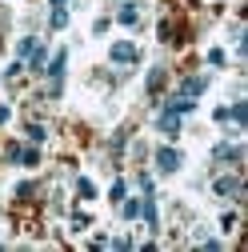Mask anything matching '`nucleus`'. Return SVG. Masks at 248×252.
Here are the masks:
<instances>
[{
	"label": "nucleus",
	"instance_id": "1",
	"mask_svg": "<svg viewBox=\"0 0 248 252\" xmlns=\"http://www.w3.org/2000/svg\"><path fill=\"white\" fill-rule=\"evenodd\" d=\"M156 164H160V172H176L180 168V152L176 148H160L156 152Z\"/></svg>",
	"mask_w": 248,
	"mask_h": 252
},
{
	"label": "nucleus",
	"instance_id": "2",
	"mask_svg": "<svg viewBox=\"0 0 248 252\" xmlns=\"http://www.w3.org/2000/svg\"><path fill=\"white\" fill-rule=\"evenodd\" d=\"M112 60H116V64H132V60H136V48H132V44H112Z\"/></svg>",
	"mask_w": 248,
	"mask_h": 252
},
{
	"label": "nucleus",
	"instance_id": "3",
	"mask_svg": "<svg viewBox=\"0 0 248 252\" xmlns=\"http://www.w3.org/2000/svg\"><path fill=\"white\" fill-rule=\"evenodd\" d=\"M204 84H208L204 76H192V80H184V84H180V96H200V92H204Z\"/></svg>",
	"mask_w": 248,
	"mask_h": 252
},
{
	"label": "nucleus",
	"instance_id": "4",
	"mask_svg": "<svg viewBox=\"0 0 248 252\" xmlns=\"http://www.w3.org/2000/svg\"><path fill=\"white\" fill-rule=\"evenodd\" d=\"M216 192H220V196H236V192H240V180H236V176L216 180Z\"/></svg>",
	"mask_w": 248,
	"mask_h": 252
},
{
	"label": "nucleus",
	"instance_id": "5",
	"mask_svg": "<svg viewBox=\"0 0 248 252\" xmlns=\"http://www.w3.org/2000/svg\"><path fill=\"white\" fill-rule=\"evenodd\" d=\"M160 132H164V136H176V132H180V120H176V112H164V120H160Z\"/></svg>",
	"mask_w": 248,
	"mask_h": 252
},
{
	"label": "nucleus",
	"instance_id": "6",
	"mask_svg": "<svg viewBox=\"0 0 248 252\" xmlns=\"http://www.w3.org/2000/svg\"><path fill=\"white\" fill-rule=\"evenodd\" d=\"M64 60H68V52H56V60H52V68H44V72H52L56 80L64 76Z\"/></svg>",
	"mask_w": 248,
	"mask_h": 252
},
{
	"label": "nucleus",
	"instance_id": "7",
	"mask_svg": "<svg viewBox=\"0 0 248 252\" xmlns=\"http://www.w3.org/2000/svg\"><path fill=\"white\" fill-rule=\"evenodd\" d=\"M76 192H80L84 200H92V196H96V188H92V180H84V176H80V180H76Z\"/></svg>",
	"mask_w": 248,
	"mask_h": 252
},
{
	"label": "nucleus",
	"instance_id": "8",
	"mask_svg": "<svg viewBox=\"0 0 248 252\" xmlns=\"http://www.w3.org/2000/svg\"><path fill=\"white\" fill-rule=\"evenodd\" d=\"M140 212H144V220H148V224H152V228H156V204H152V196L144 200V208H140Z\"/></svg>",
	"mask_w": 248,
	"mask_h": 252
},
{
	"label": "nucleus",
	"instance_id": "9",
	"mask_svg": "<svg viewBox=\"0 0 248 252\" xmlns=\"http://www.w3.org/2000/svg\"><path fill=\"white\" fill-rule=\"evenodd\" d=\"M68 24V12L64 8H52V28H64Z\"/></svg>",
	"mask_w": 248,
	"mask_h": 252
},
{
	"label": "nucleus",
	"instance_id": "10",
	"mask_svg": "<svg viewBox=\"0 0 248 252\" xmlns=\"http://www.w3.org/2000/svg\"><path fill=\"white\" fill-rule=\"evenodd\" d=\"M44 136H48V132H44V128H40V124H32V128H28V140H32V144H40V140H44Z\"/></svg>",
	"mask_w": 248,
	"mask_h": 252
},
{
	"label": "nucleus",
	"instance_id": "11",
	"mask_svg": "<svg viewBox=\"0 0 248 252\" xmlns=\"http://www.w3.org/2000/svg\"><path fill=\"white\" fill-rule=\"evenodd\" d=\"M132 20H136V8H132V4L120 8V24H132Z\"/></svg>",
	"mask_w": 248,
	"mask_h": 252
},
{
	"label": "nucleus",
	"instance_id": "12",
	"mask_svg": "<svg viewBox=\"0 0 248 252\" xmlns=\"http://www.w3.org/2000/svg\"><path fill=\"white\" fill-rule=\"evenodd\" d=\"M32 48H36V40H32V36H24V40H20V48H16V52H20V56H28V52H32Z\"/></svg>",
	"mask_w": 248,
	"mask_h": 252
},
{
	"label": "nucleus",
	"instance_id": "13",
	"mask_svg": "<svg viewBox=\"0 0 248 252\" xmlns=\"http://www.w3.org/2000/svg\"><path fill=\"white\" fill-rule=\"evenodd\" d=\"M228 116H236V120H240V124H244V120H248V108H244V104H236V108H232V112H228Z\"/></svg>",
	"mask_w": 248,
	"mask_h": 252
},
{
	"label": "nucleus",
	"instance_id": "14",
	"mask_svg": "<svg viewBox=\"0 0 248 252\" xmlns=\"http://www.w3.org/2000/svg\"><path fill=\"white\" fill-rule=\"evenodd\" d=\"M52 8H64V0H52Z\"/></svg>",
	"mask_w": 248,
	"mask_h": 252
}]
</instances>
